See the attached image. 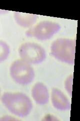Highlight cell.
I'll list each match as a JSON object with an SVG mask.
<instances>
[{
  "mask_svg": "<svg viewBox=\"0 0 80 121\" xmlns=\"http://www.w3.org/2000/svg\"><path fill=\"white\" fill-rule=\"evenodd\" d=\"M3 104L12 114L20 118L28 116L33 105L30 98L22 92H5L1 96Z\"/></svg>",
  "mask_w": 80,
  "mask_h": 121,
  "instance_id": "cell-1",
  "label": "cell"
},
{
  "mask_svg": "<svg viewBox=\"0 0 80 121\" xmlns=\"http://www.w3.org/2000/svg\"><path fill=\"white\" fill-rule=\"evenodd\" d=\"M76 41L61 38L54 41L51 45V54L59 61L70 65L75 63Z\"/></svg>",
  "mask_w": 80,
  "mask_h": 121,
  "instance_id": "cell-2",
  "label": "cell"
},
{
  "mask_svg": "<svg viewBox=\"0 0 80 121\" xmlns=\"http://www.w3.org/2000/svg\"><path fill=\"white\" fill-rule=\"evenodd\" d=\"M10 74L15 82L22 85L31 84L35 77V71L32 65L21 59L15 60L11 64Z\"/></svg>",
  "mask_w": 80,
  "mask_h": 121,
  "instance_id": "cell-3",
  "label": "cell"
},
{
  "mask_svg": "<svg viewBox=\"0 0 80 121\" xmlns=\"http://www.w3.org/2000/svg\"><path fill=\"white\" fill-rule=\"evenodd\" d=\"M18 52L21 59L31 65L42 63L47 56L44 48L35 43L27 42L22 44Z\"/></svg>",
  "mask_w": 80,
  "mask_h": 121,
  "instance_id": "cell-4",
  "label": "cell"
},
{
  "mask_svg": "<svg viewBox=\"0 0 80 121\" xmlns=\"http://www.w3.org/2000/svg\"><path fill=\"white\" fill-rule=\"evenodd\" d=\"M61 28V26L58 23L48 20L42 21L28 30L26 32V35L29 37L46 41L51 39Z\"/></svg>",
  "mask_w": 80,
  "mask_h": 121,
  "instance_id": "cell-5",
  "label": "cell"
},
{
  "mask_svg": "<svg viewBox=\"0 0 80 121\" xmlns=\"http://www.w3.org/2000/svg\"><path fill=\"white\" fill-rule=\"evenodd\" d=\"M51 98L53 106L57 110L65 111L71 108V103L68 98L58 88H53Z\"/></svg>",
  "mask_w": 80,
  "mask_h": 121,
  "instance_id": "cell-6",
  "label": "cell"
},
{
  "mask_svg": "<svg viewBox=\"0 0 80 121\" xmlns=\"http://www.w3.org/2000/svg\"><path fill=\"white\" fill-rule=\"evenodd\" d=\"M32 96L38 104L45 105L48 103L50 94L47 87L42 82H37L33 87Z\"/></svg>",
  "mask_w": 80,
  "mask_h": 121,
  "instance_id": "cell-7",
  "label": "cell"
},
{
  "mask_svg": "<svg viewBox=\"0 0 80 121\" xmlns=\"http://www.w3.org/2000/svg\"><path fill=\"white\" fill-rule=\"evenodd\" d=\"M14 17L17 23L22 27L29 28L37 22L38 16L37 15L16 12Z\"/></svg>",
  "mask_w": 80,
  "mask_h": 121,
  "instance_id": "cell-8",
  "label": "cell"
},
{
  "mask_svg": "<svg viewBox=\"0 0 80 121\" xmlns=\"http://www.w3.org/2000/svg\"><path fill=\"white\" fill-rule=\"evenodd\" d=\"M10 54L9 45L5 41L0 40V63L6 60Z\"/></svg>",
  "mask_w": 80,
  "mask_h": 121,
  "instance_id": "cell-9",
  "label": "cell"
},
{
  "mask_svg": "<svg viewBox=\"0 0 80 121\" xmlns=\"http://www.w3.org/2000/svg\"><path fill=\"white\" fill-rule=\"evenodd\" d=\"M73 75L69 76L65 82V87L66 90L70 96L72 95V90H73Z\"/></svg>",
  "mask_w": 80,
  "mask_h": 121,
  "instance_id": "cell-10",
  "label": "cell"
},
{
  "mask_svg": "<svg viewBox=\"0 0 80 121\" xmlns=\"http://www.w3.org/2000/svg\"><path fill=\"white\" fill-rule=\"evenodd\" d=\"M1 98V88H0V99Z\"/></svg>",
  "mask_w": 80,
  "mask_h": 121,
  "instance_id": "cell-11",
  "label": "cell"
}]
</instances>
